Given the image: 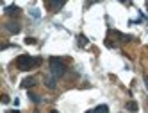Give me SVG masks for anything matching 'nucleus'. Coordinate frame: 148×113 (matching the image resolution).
Masks as SVG:
<instances>
[{
	"label": "nucleus",
	"mask_w": 148,
	"mask_h": 113,
	"mask_svg": "<svg viewBox=\"0 0 148 113\" xmlns=\"http://www.w3.org/2000/svg\"><path fill=\"white\" fill-rule=\"evenodd\" d=\"M36 85V79L34 77H27L22 81V88H30V86H34Z\"/></svg>",
	"instance_id": "obj_4"
},
{
	"label": "nucleus",
	"mask_w": 148,
	"mask_h": 113,
	"mask_svg": "<svg viewBox=\"0 0 148 113\" xmlns=\"http://www.w3.org/2000/svg\"><path fill=\"white\" fill-rule=\"evenodd\" d=\"M29 97H30V101H32V102H36V104H39V102H41V97L36 95V94H29Z\"/></svg>",
	"instance_id": "obj_9"
},
{
	"label": "nucleus",
	"mask_w": 148,
	"mask_h": 113,
	"mask_svg": "<svg viewBox=\"0 0 148 113\" xmlns=\"http://www.w3.org/2000/svg\"><path fill=\"white\" fill-rule=\"evenodd\" d=\"M79 43H80V47H84V45L88 43V40H86V38H84V36L80 34V36H79Z\"/></svg>",
	"instance_id": "obj_10"
},
{
	"label": "nucleus",
	"mask_w": 148,
	"mask_h": 113,
	"mask_svg": "<svg viewBox=\"0 0 148 113\" xmlns=\"http://www.w3.org/2000/svg\"><path fill=\"white\" fill-rule=\"evenodd\" d=\"M30 15H32L34 18H39V13H38V9H32V11H30Z\"/></svg>",
	"instance_id": "obj_12"
},
{
	"label": "nucleus",
	"mask_w": 148,
	"mask_h": 113,
	"mask_svg": "<svg viewBox=\"0 0 148 113\" xmlns=\"http://www.w3.org/2000/svg\"><path fill=\"white\" fill-rule=\"evenodd\" d=\"M127 110H129L130 113H136L137 110H139V106H137V102H134V101H130V102H127Z\"/></svg>",
	"instance_id": "obj_7"
},
{
	"label": "nucleus",
	"mask_w": 148,
	"mask_h": 113,
	"mask_svg": "<svg viewBox=\"0 0 148 113\" xmlns=\"http://www.w3.org/2000/svg\"><path fill=\"white\" fill-rule=\"evenodd\" d=\"M34 113H39V111H38V110H36V111H34Z\"/></svg>",
	"instance_id": "obj_16"
},
{
	"label": "nucleus",
	"mask_w": 148,
	"mask_h": 113,
	"mask_svg": "<svg viewBox=\"0 0 148 113\" xmlns=\"http://www.w3.org/2000/svg\"><path fill=\"white\" fill-rule=\"evenodd\" d=\"M39 63H41L39 58H32V56H27V54L16 58V67H18V70H30V68L38 67Z\"/></svg>",
	"instance_id": "obj_1"
},
{
	"label": "nucleus",
	"mask_w": 148,
	"mask_h": 113,
	"mask_svg": "<svg viewBox=\"0 0 148 113\" xmlns=\"http://www.w3.org/2000/svg\"><path fill=\"white\" fill-rule=\"evenodd\" d=\"M9 101H11V99H9L7 95H4V97H2V102H4V104H9Z\"/></svg>",
	"instance_id": "obj_13"
},
{
	"label": "nucleus",
	"mask_w": 148,
	"mask_h": 113,
	"mask_svg": "<svg viewBox=\"0 0 148 113\" xmlns=\"http://www.w3.org/2000/svg\"><path fill=\"white\" fill-rule=\"evenodd\" d=\"M93 113H109V106L107 104H100L93 110Z\"/></svg>",
	"instance_id": "obj_6"
},
{
	"label": "nucleus",
	"mask_w": 148,
	"mask_h": 113,
	"mask_svg": "<svg viewBox=\"0 0 148 113\" xmlns=\"http://www.w3.org/2000/svg\"><path fill=\"white\" fill-rule=\"evenodd\" d=\"M5 13H7V15H18V13H20V7H16V6H9V7L5 9Z\"/></svg>",
	"instance_id": "obj_8"
},
{
	"label": "nucleus",
	"mask_w": 148,
	"mask_h": 113,
	"mask_svg": "<svg viewBox=\"0 0 148 113\" xmlns=\"http://www.w3.org/2000/svg\"><path fill=\"white\" fill-rule=\"evenodd\" d=\"M45 85H47V88H50V90H56V77L52 76V77H48V79H45Z\"/></svg>",
	"instance_id": "obj_5"
},
{
	"label": "nucleus",
	"mask_w": 148,
	"mask_h": 113,
	"mask_svg": "<svg viewBox=\"0 0 148 113\" xmlns=\"http://www.w3.org/2000/svg\"><path fill=\"white\" fill-rule=\"evenodd\" d=\"M145 86H146V90H148V77L145 79Z\"/></svg>",
	"instance_id": "obj_14"
},
{
	"label": "nucleus",
	"mask_w": 148,
	"mask_h": 113,
	"mask_svg": "<svg viewBox=\"0 0 148 113\" xmlns=\"http://www.w3.org/2000/svg\"><path fill=\"white\" fill-rule=\"evenodd\" d=\"M25 43H27V45H34L36 40H34V38H25Z\"/></svg>",
	"instance_id": "obj_11"
},
{
	"label": "nucleus",
	"mask_w": 148,
	"mask_h": 113,
	"mask_svg": "<svg viewBox=\"0 0 148 113\" xmlns=\"http://www.w3.org/2000/svg\"><path fill=\"white\" fill-rule=\"evenodd\" d=\"M52 113H59V111H56V110H52Z\"/></svg>",
	"instance_id": "obj_15"
},
{
	"label": "nucleus",
	"mask_w": 148,
	"mask_h": 113,
	"mask_svg": "<svg viewBox=\"0 0 148 113\" xmlns=\"http://www.w3.org/2000/svg\"><path fill=\"white\" fill-rule=\"evenodd\" d=\"M50 72H52V76H54L56 79H59V77H62L66 74V67H64V63H62L61 59H57V58H50Z\"/></svg>",
	"instance_id": "obj_2"
},
{
	"label": "nucleus",
	"mask_w": 148,
	"mask_h": 113,
	"mask_svg": "<svg viewBox=\"0 0 148 113\" xmlns=\"http://www.w3.org/2000/svg\"><path fill=\"white\" fill-rule=\"evenodd\" d=\"M5 29H7V31H9L11 34H18L20 31H22L20 24H16V22H7V24H5Z\"/></svg>",
	"instance_id": "obj_3"
}]
</instances>
